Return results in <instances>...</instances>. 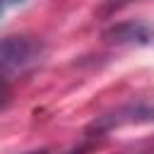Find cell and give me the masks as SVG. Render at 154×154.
Here are the masks:
<instances>
[{"label": "cell", "instance_id": "3", "mask_svg": "<svg viewBox=\"0 0 154 154\" xmlns=\"http://www.w3.org/2000/svg\"><path fill=\"white\" fill-rule=\"evenodd\" d=\"M103 38L116 46H152L154 29L142 22H123L103 31Z\"/></svg>", "mask_w": 154, "mask_h": 154}, {"label": "cell", "instance_id": "7", "mask_svg": "<svg viewBox=\"0 0 154 154\" xmlns=\"http://www.w3.org/2000/svg\"><path fill=\"white\" fill-rule=\"evenodd\" d=\"M0 12H2V5H0Z\"/></svg>", "mask_w": 154, "mask_h": 154}, {"label": "cell", "instance_id": "5", "mask_svg": "<svg viewBox=\"0 0 154 154\" xmlns=\"http://www.w3.org/2000/svg\"><path fill=\"white\" fill-rule=\"evenodd\" d=\"M7 96H10V87H7V79H5L2 72H0V106L7 101Z\"/></svg>", "mask_w": 154, "mask_h": 154}, {"label": "cell", "instance_id": "2", "mask_svg": "<svg viewBox=\"0 0 154 154\" xmlns=\"http://www.w3.org/2000/svg\"><path fill=\"white\" fill-rule=\"evenodd\" d=\"M142 123H154V106H147V103H128V106H120L111 113H103L99 116L91 125H89V132L94 135H103V132H111L113 128H123V125H142Z\"/></svg>", "mask_w": 154, "mask_h": 154}, {"label": "cell", "instance_id": "4", "mask_svg": "<svg viewBox=\"0 0 154 154\" xmlns=\"http://www.w3.org/2000/svg\"><path fill=\"white\" fill-rule=\"evenodd\" d=\"M132 0H106L103 2V7L99 10V14H113L116 10H120V7H125V5H130ZM137 2V0H135Z\"/></svg>", "mask_w": 154, "mask_h": 154}, {"label": "cell", "instance_id": "6", "mask_svg": "<svg viewBox=\"0 0 154 154\" xmlns=\"http://www.w3.org/2000/svg\"><path fill=\"white\" fill-rule=\"evenodd\" d=\"M12 2H24V0H12Z\"/></svg>", "mask_w": 154, "mask_h": 154}, {"label": "cell", "instance_id": "1", "mask_svg": "<svg viewBox=\"0 0 154 154\" xmlns=\"http://www.w3.org/2000/svg\"><path fill=\"white\" fill-rule=\"evenodd\" d=\"M43 53L46 46L36 36H5L0 38V72L22 75L38 65Z\"/></svg>", "mask_w": 154, "mask_h": 154}]
</instances>
